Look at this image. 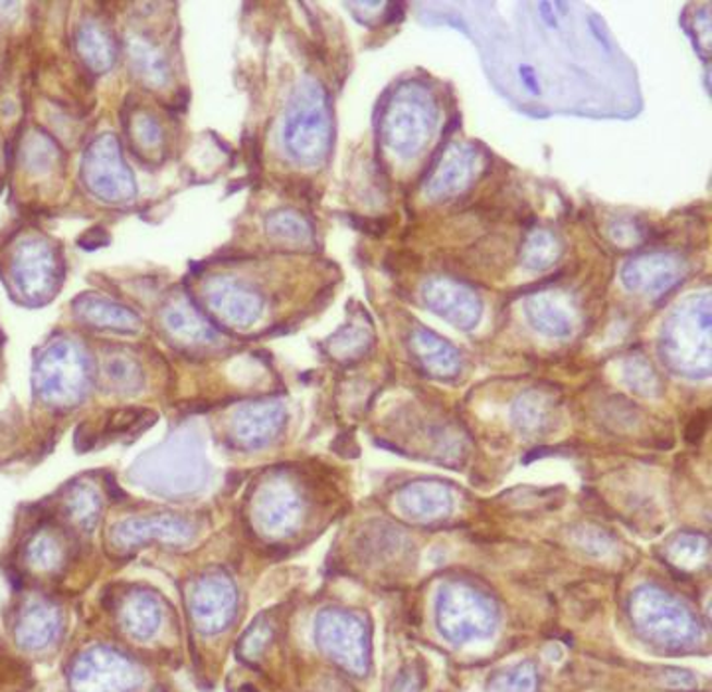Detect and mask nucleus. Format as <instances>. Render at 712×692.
Segmentation results:
<instances>
[{
    "label": "nucleus",
    "instance_id": "obj_1",
    "mask_svg": "<svg viewBox=\"0 0 712 692\" xmlns=\"http://www.w3.org/2000/svg\"><path fill=\"white\" fill-rule=\"evenodd\" d=\"M637 604V621L647 638L675 647H683L690 639H695L692 617L683 607L677 606V602H671L667 597L655 600V594H647L646 602Z\"/></svg>",
    "mask_w": 712,
    "mask_h": 692
},
{
    "label": "nucleus",
    "instance_id": "obj_2",
    "mask_svg": "<svg viewBox=\"0 0 712 692\" xmlns=\"http://www.w3.org/2000/svg\"><path fill=\"white\" fill-rule=\"evenodd\" d=\"M60 628V619L52 607H28L16 626L18 643L26 650H42L52 643Z\"/></svg>",
    "mask_w": 712,
    "mask_h": 692
},
{
    "label": "nucleus",
    "instance_id": "obj_3",
    "mask_svg": "<svg viewBox=\"0 0 712 692\" xmlns=\"http://www.w3.org/2000/svg\"><path fill=\"white\" fill-rule=\"evenodd\" d=\"M503 689L504 692H535V671L528 669V665L519 667L504 677Z\"/></svg>",
    "mask_w": 712,
    "mask_h": 692
},
{
    "label": "nucleus",
    "instance_id": "obj_4",
    "mask_svg": "<svg viewBox=\"0 0 712 692\" xmlns=\"http://www.w3.org/2000/svg\"><path fill=\"white\" fill-rule=\"evenodd\" d=\"M58 558V548H55L52 539H36L30 544V563L38 568H50Z\"/></svg>",
    "mask_w": 712,
    "mask_h": 692
},
{
    "label": "nucleus",
    "instance_id": "obj_5",
    "mask_svg": "<svg viewBox=\"0 0 712 692\" xmlns=\"http://www.w3.org/2000/svg\"><path fill=\"white\" fill-rule=\"evenodd\" d=\"M704 430H707V416L699 413V416H695L690 420L689 428H687V440H689V444L701 442Z\"/></svg>",
    "mask_w": 712,
    "mask_h": 692
}]
</instances>
